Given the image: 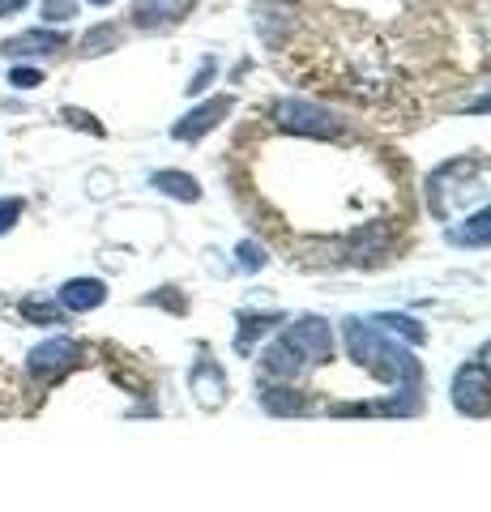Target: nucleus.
<instances>
[{
	"mask_svg": "<svg viewBox=\"0 0 491 512\" xmlns=\"http://www.w3.org/2000/svg\"><path fill=\"white\" fill-rule=\"evenodd\" d=\"M342 333H346V346H351V359H359L372 376L385 380L398 397H406V402H419L423 372H419V359L410 355L406 346L385 338L376 325H368V320H359V316L342 320Z\"/></svg>",
	"mask_w": 491,
	"mask_h": 512,
	"instance_id": "1",
	"label": "nucleus"
},
{
	"mask_svg": "<svg viewBox=\"0 0 491 512\" xmlns=\"http://www.w3.org/2000/svg\"><path fill=\"white\" fill-rule=\"evenodd\" d=\"M274 120H278V128L299 133V137H334L338 133V116H329L325 107H316L308 99H278Z\"/></svg>",
	"mask_w": 491,
	"mask_h": 512,
	"instance_id": "2",
	"label": "nucleus"
},
{
	"mask_svg": "<svg viewBox=\"0 0 491 512\" xmlns=\"http://www.w3.org/2000/svg\"><path fill=\"white\" fill-rule=\"evenodd\" d=\"M77 363H82V346H77L73 338H47L26 355V372L39 384H52L65 372H73Z\"/></svg>",
	"mask_w": 491,
	"mask_h": 512,
	"instance_id": "3",
	"label": "nucleus"
},
{
	"mask_svg": "<svg viewBox=\"0 0 491 512\" xmlns=\"http://www.w3.org/2000/svg\"><path fill=\"white\" fill-rule=\"evenodd\" d=\"M453 406L470 414V419H487L491 414V367L487 363H466L453 376Z\"/></svg>",
	"mask_w": 491,
	"mask_h": 512,
	"instance_id": "4",
	"label": "nucleus"
},
{
	"mask_svg": "<svg viewBox=\"0 0 491 512\" xmlns=\"http://www.w3.org/2000/svg\"><path fill=\"white\" fill-rule=\"evenodd\" d=\"M282 333H287V338L299 350H304L308 363H329V359H334V329H329V320H321V316H299L295 325H287Z\"/></svg>",
	"mask_w": 491,
	"mask_h": 512,
	"instance_id": "5",
	"label": "nucleus"
},
{
	"mask_svg": "<svg viewBox=\"0 0 491 512\" xmlns=\"http://www.w3.org/2000/svg\"><path fill=\"white\" fill-rule=\"evenodd\" d=\"M223 116H231V94H218V99L193 107L176 128H171V137H176V141H201L210 128L223 124Z\"/></svg>",
	"mask_w": 491,
	"mask_h": 512,
	"instance_id": "6",
	"label": "nucleus"
},
{
	"mask_svg": "<svg viewBox=\"0 0 491 512\" xmlns=\"http://www.w3.org/2000/svg\"><path fill=\"white\" fill-rule=\"evenodd\" d=\"M304 363H308L304 350H299V346L287 338V333L261 350V372H265L269 380H295L299 372H304Z\"/></svg>",
	"mask_w": 491,
	"mask_h": 512,
	"instance_id": "7",
	"label": "nucleus"
},
{
	"mask_svg": "<svg viewBox=\"0 0 491 512\" xmlns=\"http://www.w3.org/2000/svg\"><path fill=\"white\" fill-rule=\"evenodd\" d=\"M65 35L60 30H22V35H13V39H5V47L0 52L5 56H13V60H22V56H52V52H65Z\"/></svg>",
	"mask_w": 491,
	"mask_h": 512,
	"instance_id": "8",
	"label": "nucleus"
},
{
	"mask_svg": "<svg viewBox=\"0 0 491 512\" xmlns=\"http://www.w3.org/2000/svg\"><path fill=\"white\" fill-rule=\"evenodd\" d=\"M188 384H193L197 402H201L205 410L223 406V397H227V376H223V367H218L214 359H201V363L193 367V376H188Z\"/></svg>",
	"mask_w": 491,
	"mask_h": 512,
	"instance_id": "9",
	"label": "nucleus"
},
{
	"mask_svg": "<svg viewBox=\"0 0 491 512\" xmlns=\"http://www.w3.org/2000/svg\"><path fill=\"white\" fill-rule=\"evenodd\" d=\"M103 299H107V286L99 278H69L60 286V308L65 312H94L103 308Z\"/></svg>",
	"mask_w": 491,
	"mask_h": 512,
	"instance_id": "10",
	"label": "nucleus"
},
{
	"mask_svg": "<svg viewBox=\"0 0 491 512\" xmlns=\"http://www.w3.org/2000/svg\"><path fill=\"white\" fill-rule=\"evenodd\" d=\"M257 397H261V406H265L269 414H278V419H295V414L308 410L304 397L291 389V380H265Z\"/></svg>",
	"mask_w": 491,
	"mask_h": 512,
	"instance_id": "11",
	"label": "nucleus"
},
{
	"mask_svg": "<svg viewBox=\"0 0 491 512\" xmlns=\"http://www.w3.org/2000/svg\"><path fill=\"white\" fill-rule=\"evenodd\" d=\"M449 239H453L457 248H462V244H466V248H483V244H491V205H487V210H479L474 218H466L462 227H453Z\"/></svg>",
	"mask_w": 491,
	"mask_h": 512,
	"instance_id": "12",
	"label": "nucleus"
},
{
	"mask_svg": "<svg viewBox=\"0 0 491 512\" xmlns=\"http://www.w3.org/2000/svg\"><path fill=\"white\" fill-rule=\"evenodd\" d=\"M372 325L380 329V333H389V338H398V333H402V338L406 342H427V329L419 325V320L415 316H402V312H380V316H372Z\"/></svg>",
	"mask_w": 491,
	"mask_h": 512,
	"instance_id": "13",
	"label": "nucleus"
},
{
	"mask_svg": "<svg viewBox=\"0 0 491 512\" xmlns=\"http://www.w3.org/2000/svg\"><path fill=\"white\" fill-rule=\"evenodd\" d=\"M150 184L158 192H167V197H176V201H197L201 197V184L193 180V175H184V171H154Z\"/></svg>",
	"mask_w": 491,
	"mask_h": 512,
	"instance_id": "14",
	"label": "nucleus"
},
{
	"mask_svg": "<svg viewBox=\"0 0 491 512\" xmlns=\"http://www.w3.org/2000/svg\"><path fill=\"white\" fill-rule=\"evenodd\" d=\"M274 325H282L278 312H265V316H240V333H235V350L240 355H248L252 350V338H265Z\"/></svg>",
	"mask_w": 491,
	"mask_h": 512,
	"instance_id": "15",
	"label": "nucleus"
},
{
	"mask_svg": "<svg viewBox=\"0 0 491 512\" xmlns=\"http://www.w3.org/2000/svg\"><path fill=\"white\" fill-rule=\"evenodd\" d=\"M30 325H65V308L60 303H47V299H22L18 308Z\"/></svg>",
	"mask_w": 491,
	"mask_h": 512,
	"instance_id": "16",
	"label": "nucleus"
},
{
	"mask_svg": "<svg viewBox=\"0 0 491 512\" xmlns=\"http://www.w3.org/2000/svg\"><path fill=\"white\" fill-rule=\"evenodd\" d=\"M120 43L116 35V26H94L90 35L82 39V56H103V52H112V47Z\"/></svg>",
	"mask_w": 491,
	"mask_h": 512,
	"instance_id": "17",
	"label": "nucleus"
},
{
	"mask_svg": "<svg viewBox=\"0 0 491 512\" xmlns=\"http://www.w3.org/2000/svg\"><path fill=\"white\" fill-rule=\"evenodd\" d=\"M39 18L43 22H73L77 18V0H43V9H39Z\"/></svg>",
	"mask_w": 491,
	"mask_h": 512,
	"instance_id": "18",
	"label": "nucleus"
},
{
	"mask_svg": "<svg viewBox=\"0 0 491 512\" xmlns=\"http://www.w3.org/2000/svg\"><path fill=\"white\" fill-rule=\"evenodd\" d=\"M235 256H240V269H248V274H252V269H261V265L269 261L265 248H261V244H252V239H244V244L235 248Z\"/></svg>",
	"mask_w": 491,
	"mask_h": 512,
	"instance_id": "19",
	"label": "nucleus"
},
{
	"mask_svg": "<svg viewBox=\"0 0 491 512\" xmlns=\"http://www.w3.org/2000/svg\"><path fill=\"white\" fill-rule=\"evenodd\" d=\"M22 197H9V201H0V235H9L13 227H18V218H22Z\"/></svg>",
	"mask_w": 491,
	"mask_h": 512,
	"instance_id": "20",
	"label": "nucleus"
},
{
	"mask_svg": "<svg viewBox=\"0 0 491 512\" xmlns=\"http://www.w3.org/2000/svg\"><path fill=\"white\" fill-rule=\"evenodd\" d=\"M65 120L73 124V128H86V133H94V137H103V124L90 116V111H77V107H65Z\"/></svg>",
	"mask_w": 491,
	"mask_h": 512,
	"instance_id": "21",
	"label": "nucleus"
},
{
	"mask_svg": "<svg viewBox=\"0 0 491 512\" xmlns=\"http://www.w3.org/2000/svg\"><path fill=\"white\" fill-rule=\"evenodd\" d=\"M9 86H18V90H35V86H43V73H39V69H22V64H18V69L9 73Z\"/></svg>",
	"mask_w": 491,
	"mask_h": 512,
	"instance_id": "22",
	"label": "nucleus"
},
{
	"mask_svg": "<svg viewBox=\"0 0 491 512\" xmlns=\"http://www.w3.org/2000/svg\"><path fill=\"white\" fill-rule=\"evenodd\" d=\"M210 77H214V60H205V64H201V73L193 77V82H188V94H201L205 86H210Z\"/></svg>",
	"mask_w": 491,
	"mask_h": 512,
	"instance_id": "23",
	"label": "nucleus"
},
{
	"mask_svg": "<svg viewBox=\"0 0 491 512\" xmlns=\"http://www.w3.org/2000/svg\"><path fill=\"white\" fill-rule=\"evenodd\" d=\"M470 111H491V94H487V99H479V103H470Z\"/></svg>",
	"mask_w": 491,
	"mask_h": 512,
	"instance_id": "24",
	"label": "nucleus"
},
{
	"mask_svg": "<svg viewBox=\"0 0 491 512\" xmlns=\"http://www.w3.org/2000/svg\"><path fill=\"white\" fill-rule=\"evenodd\" d=\"M0 5H5V9H22L26 0H0Z\"/></svg>",
	"mask_w": 491,
	"mask_h": 512,
	"instance_id": "25",
	"label": "nucleus"
},
{
	"mask_svg": "<svg viewBox=\"0 0 491 512\" xmlns=\"http://www.w3.org/2000/svg\"><path fill=\"white\" fill-rule=\"evenodd\" d=\"M483 363H487V367H491V342H487V346H483Z\"/></svg>",
	"mask_w": 491,
	"mask_h": 512,
	"instance_id": "26",
	"label": "nucleus"
},
{
	"mask_svg": "<svg viewBox=\"0 0 491 512\" xmlns=\"http://www.w3.org/2000/svg\"><path fill=\"white\" fill-rule=\"evenodd\" d=\"M90 5H112V0H90Z\"/></svg>",
	"mask_w": 491,
	"mask_h": 512,
	"instance_id": "27",
	"label": "nucleus"
},
{
	"mask_svg": "<svg viewBox=\"0 0 491 512\" xmlns=\"http://www.w3.org/2000/svg\"><path fill=\"white\" fill-rule=\"evenodd\" d=\"M0 9H5V5H0Z\"/></svg>",
	"mask_w": 491,
	"mask_h": 512,
	"instance_id": "28",
	"label": "nucleus"
}]
</instances>
